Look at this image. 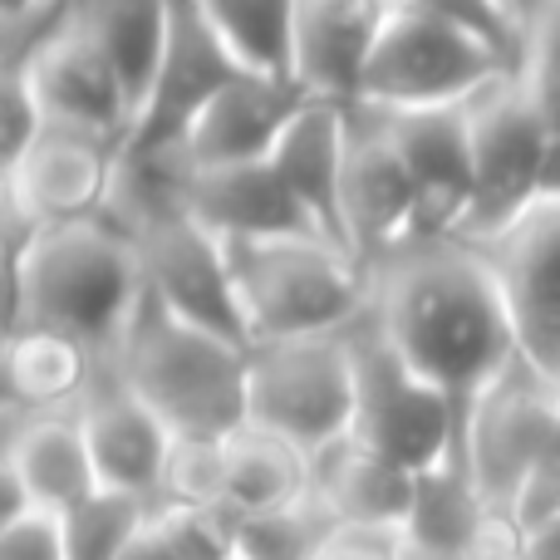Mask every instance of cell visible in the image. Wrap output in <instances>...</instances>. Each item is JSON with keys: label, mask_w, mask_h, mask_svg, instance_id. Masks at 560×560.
I'll use <instances>...</instances> for the list:
<instances>
[{"label": "cell", "mask_w": 560, "mask_h": 560, "mask_svg": "<svg viewBox=\"0 0 560 560\" xmlns=\"http://www.w3.org/2000/svg\"><path fill=\"white\" fill-rule=\"evenodd\" d=\"M10 276V325H45L89 345L98 359L124 349L148 305L133 232L118 217L45 226Z\"/></svg>", "instance_id": "2"}, {"label": "cell", "mask_w": 560, "mask_h": 560, "mask_svg": "<svg viewBox=\"0 0 560 560\" xmlns=\"http://www.w3.org/2000/svg\"><path fill=\"white\" fill-rule=\"evenodd\" d=\"M167 167V163H163ZM173 192L207 232L222 242H280V236H325L315 217L300 207L290 183L276 173V163H242V167H167ZM329 242V236H325Z\"/></svg>", "instance_id": "16"}, {"label": "cell", "mask_w": 560, "mask_h": 560, "mask_svg": "<svg viewBox=\"0 0 560 560\" xmlns=\"http://www.w3.org/2000/svg\"><path fill=\"white\" fill-rule=\"evenodd\" d=\"M310 104V94L295 79H266L246 74L226 89L222 98L207 104V114L187 128L183 148L167 167H242V163H266L276 153L280 133L290 118Z\"/></svg>", "instance_id": "17"}, {"label": "cell", "mask_w": 560, "mask_h": 560, "mask_svg": "<svg viewBox=\"0 0 560 560\" xmlns=\"http://www.w3.org/2000/svg\"><path fill=\"white\" fill-rule=\"evenodd\" d=\"M325 560H398V536H364V532H339Z\"/></svg>", "instance_id": "37"}, {"label": "cell", "mask_w": 560, "mask_h": 560, "mask_svg": "<svg viewBox=\"0 0 560 560\" xmlns=\"http://www.w3.org/2000/svg\"><path fill=\"white\" fill-rule=\"evenodd\" d=\"M560 423V388H551L541 374L522 364L506 369L463 418V467L482 502L492 506L502 522H512L516 502H522L526 482H532L536 463H541L546 443H551Z\"/></svg>", "instance_id": "10"}, {"label": "cell", "mask_w": 560, "mask_h": 560, "mask_svg": "<svg viewBox=\"0 0 560 560\" xmlns=\"http://www.w3.org/2000/svg\"><path fill=\"white\" fill-rule=\"evenodd\" d=\"M482 256L512 310L522 364L560 388V202H536Z\"/></svg>", "instance_id": "12"}, {"label": "cell", "mask_w": 560, "mask_h": 560, "mask_svg": "<svg viewBox=\"0 0 560 560\" xmlns=\"http://www.w3.org/2000/svg\"><path fill=\"white\" fill-rule=\"evenodd\" d=\"M79 423H84L89 453H94L98 487L143 497V502L158 506L163 472H167V457H173L177 438H173V428L128 388V378L118 374L114 359H104L94 388H89L84 404H79Z\"/></svg>", "instance_id": "15"}, {"label": "cell", "mask_w": 560, "mask_h": 560, "mask_svg": "<svg viewBox=\"0 0 560 560\" xmlns=\"http://www.w3.org/2000/svg\"><path fill=\"white\" fill-rule=\"evenodd\" d=\"M59 522H65L69 560H124L128 546H133L138 536L148 532V522H153V502L98 487V492L84 497L79 506L59 512Z\"/></svg>", "instance_id": "28"}, {"label": "cell", "mask_w": 560, "mask_h": 560, "mask_svg": "<svg viewBox=\"0 0 560 560\" xmlns=\"http://www.w3.org/2000/svg\"><path fill=\"white\" fill-rule=\"evenodd\" d=\"M114 364L173 438H232L252 423V349L187 325L153 300Z\"/></svg>", "instance_id": "3"}, {"label": "cell", "mask_w": 560, "mask_h": 560, "mask_svg": "<svg viewBox=\"0 0 560 560\" xmlns=\"http://www.w3.org/2000/svg\"><path fill=\"white\" fill-rule=\"evenodd\" d=\"M217 35L252 74L295 79V15L300 0H197Z\"/></svg>", "instance_id": "26"}, {"label": "cell", "mask_w": 560, "mask_h": 560, "mask_svg": "<svg viewBox=\"0 0 560 560\" xmlns=\"http://www.w3.org/2000/svg\"><path fill=\"white\" fill-rule=\"evenodd\" d=\"M388 15H394V0H300L295 84L310 98L359 108V89H364Z\"/></svg>", "instance_id": "19"}, {"label": "cell", "mask_w": 560, "mask_h": 560, "mask_svg": "<svg viewBox=\"0 0 560 560\" xmlns=\"http://www.w3.org/2000/svg\"><path fill=\"white\" fill-rule=\"evenodd\" d=\"M45 108H39L35 89L20 69H0V138H5V167H15L30 153L39 133H45Z\"/></svg>", "instance_id": "32"}, {"label": "cell", "mask_w": 560, "mask_h": 560, "mask_svg": "<svg viewBox=\"0 0 560 560\" xmlns=\"http://www.w3.org/2000/svg\"><path fill=\"white\" fill-rule=\"evenodd\" d=\"M345 526L315 492L295 506L236 516V560H325Z\"/></svg>", "instance_id": "27"}, {"label": "cell", "mask_w": 560, "mask_h": 560, "mask_svg": "<svg viewBox=\"0 0 560 560\" xmlns=\"http://www.w3.org/2000/svg\"><path fill=\"white\" fill-rule=\"evenodd\" d=\"M354 374H359V408L354 438L374 453L404 463L408 472H433L463 453V408L428 384L404 354L384 339L374 315H364L354 329Z\"/></svg>", "instance_id": "6"}, {"label": "cell", "mask_w": 560, "mask_h": 560, "mask_svg": "<svg viewBox=\"0 0 560 560\" xmlns=\"http://www.w3.org/2000/svg\"><path fill=\"white\" fill-rule=\"evenodd\" d=\"M516 74H522L526 98H532V108L541 114L546 133L560 138V69H551V65H522Z\"/></svg>", "instance_id": "36"}, {"label": "cell", "mask_w": 560, "mask_h": 560, "mask_svg": "<svg viewBox=\"0 0 560 560\" xmlns=\"http://www.w3.org/2000/svg\"><path fill=\"white\" fill-rule=\"evenodd\" d=\"M246 74H252V69L217 35L207 10L197 5V0H173V25H167L163 59H158L153 89H148L143 108H138V118H133L124 158L128 163H143V167L173 163L187 128L207 114V104L222 98L226 89Z\"/></svg>", "instance_id": "9"}, {"label": "cell", "mask_w": 560, "mask_h": 560, "mask_svg": "<svg viewBox=\"0 0 560 560\" xmlns=\"http://www.w3.org/2000/svg\"><path fill=\"white\" fill-rule=\"evenodd\" d=\"M369 315L384 339L457 408L477 404L516 364L506 295L477 246L438 236L413 242L369 271Z\"/></svg>", "instance_id": "1"}, {"label": "cell", "mask_w": 560, "mask_h": 560, "mask_svg": "<svg viewBox=\"0 0 560 560\" xmlns=\"http://www.w3.org/2000/svg\"><path fill=\"white\" fill-rule=\"evenodd\" d=\"M0 560H69L59 512H45V506H39V512L0 526Z\"/></svg>", "instance_id": "34"}, {"label": "cell", "mask_w": 560, "mask_h": 560, "mask_svg": "<svg viewBox=\"0 0 560 560\" xmlns=\"http://www.w3.org/2000/svg\"><path fill=\"white\" fill-rule=\"evenodd\" d=\"M124 560H177V556H173V546L163 541V532H158V526L148 522V532L138 536L133 546H128V556H124Z\"/></svg>", "instance_id": "38"}, {"label": "cell", "mask_w": 560, "mask_h": 560, "mask_svg": "<svg viewBox=\"0 0 560 560\" xmlns=\"http://www.w3.org/2000/svg\"><path fill=\"white\" fill-rule=\"evenodd\" d=\"M310 492L335 512L345 532L404 536L418 502V472H408L404 463L374 453L349 433L310 457Z\"/></svg>", "instance_id": "20"}, {"label": "cell", "mask_w": 560, "mask_h": 560, "mask_svg": "<svg viewBox=\"0 0 560 560\" xmlns=\"http://www.w3.org/2000/svg\"><path fill=\"white\" fill-rule=\"evenodd\" d=\"M226 438H177L163 472L158 506H192V512H226Z\"/></svg>", "instance_id": "30"}, {"label": "cell", "mask_w": 560, "mask_h": 560, "mask_svg": "<svg viewBox=\"0 0 560 560\" xmlns=\"http://www.w3.org/2000/svg\"><path fill=\"white\" fill-rule=\"evenodd\" d=\"M394 5L438 20V25L463 30V35L482 39L497 59H506L512 69H522V59H526V10H522V0H394Z\"/></svg>", "instance_id": "29"}, {"label": "cell", "mask_w": 560, "mask_h": 560, "mask_svg": "<svg viewBox=\"0 0 560 560\" xmlns=\"http://www.w3.org/2000/svg\"><path fill=\"white\" fill-rule=\"evenodd\" d=\"M345 242L364 271L384 266L404 246L423 242V197L404 158L384 138L369 108H354L345 158Z\"/></svg>", "instance_id": "13"}, {"label": "cell", "mask_w": 560, "mask_h": 560, "mask_svg": "<svg viewBox=\"0 0 560 560\" xmlns=\"http://www.w3.org/2000/svg\"><path fill=\"white\" fill-rule=\"evenodd\" d=\"M354 339L310 335L252 345V423L295 443L305 457L354 433Z\"/></svg>", "instance_id": "5"}, {"label": "cell", "mask_w": 560, "mask_h": 560, "mask_svg": "<svg viewBox=\"0 0 560 560\" xmlns=\"http://www.w3.org/2000/svg\"><path fill=\"white\" fill-rule=\"evenodd\" d=\"M104 359L89 345L45 325H10L5 398L15 413H79Z\"/></svg>", "instance_id": "23"}, {"label": "cell", "mask_w": 560, "mask_h": 560, "mask_svg": "<svg viewBox=\"0 0 560 560\" xmlns=\"http://www.w3.org/2000/svg\"><path fill=\"white\" fill-rule=\"evenodd\" d=\"M512 526L516 536H536V532H551V526H560V423L551 433V443H546L541 463H536L532 482H526L522 502H516L512 512Z\"/></svg>", "instance_id": "33"}, {"label": "cell", "mask_w": 560, "mask_h": 560, "mask_svg": "<svg viewBox=\"0 0 560 560\" xmlns=\"http://www.w3.org/2000/svg\"><path fill=\"white\" fill-rule=\"evenodd\" d=\"M5 467H15L45 512H69L98 492V467L79 413H15L10 408Z\"/></svg>", "instance_id": "22"}, {"label": "cell", "mask_w": 560, "mask_h": 560, "mask_svg": "<svg viewBox=\"0 0 560 560\" xmlns=\"http://www.w3.org/2000/svg\"><path fill=\"white\" fill-rule=\"evenodd\" d=\"M423 197V242L457 236L472 207V114L453 108H369Z\"/></svg>", "instance_id": "14"}, {"label": "cell", "mask_w": 560, "mask_h": 560, "mask_svg": "<svg viewBox=\"0 0 560 560\" xmlns=\"http://www.w3.org/2000/svg\"><path fill=\"white\" fill-rule=\"evenodd\" d=\"M153 526L177 560H236V516L192 512V506H153Z\"/></svg>", "instance_id": "31"}, {"label": "cell", "mask_w": 560, "mask_h": 560, "mask_svg": "<svg viewBox=\"0 0 560 560\" xmlns=\"http://www.w3.org/2000/svg\"><path fill=\"white\" fill-rule=\"evenodd\" d=\"M20 5H30V0H0V10H20Z\"/></svg>", "instance_id": "40"}, {"label": "cell", "mask_w": 560, "mask_h": 560, "mask_svg": "<svg viewBox=\"0 0 560 560\" xmlns=\"http://www.w3.org/2000/svg\"><path fill=\"white\" fill-rule=\"evenodd\" d=\"M74 20L84 25V35L104 49V59L114 65L118 84L128 94V108H143L148 89H153L158 59L167 45V25H173V0H79Z\"/></svg>", "instance_id": "24"}, {"label": "cell", "mask_w": 560, "mask_h": 560, "mask_svg": "<svg viewBox=\"0 0 560 560\" xmlns=\"http://www.w3.org/2000/svg\"><path fill=\"white\" fill-rule=\"evenodd\" d=\"M516 74L506 59H497L482 39L463 35L453 25H438L428 15L398 10L388 15L378 49L369 59L359 108H453L472 104L487 84Z\"/></svg>", "instance_id": "8"}, {"label": "cell", "mask_w": 560, "mask_h": 560, "mask_svg": "<svg viewBox=\"0 0 560 560\" xmlns=\"http://www.w3.org/2000/svg\"><path fill=\"white\" fill-rule=\"evenodd\" d=\"M226 252H232L252 345L345 335L369 315L374 280L345 246L325 242V236L226 242Z\"/></svg>", "instance_id": "4"}, {"label": "cell", "mask_w": 560, "mask_h": 560, "mask_svg": "<svg viewBox=\"0 0 560 560\" xmlns=\"http://www.w3.org/2000/svg\"><path fill=\"white\" fill-rule=\"evenodd\" d=\"M124 183V138L74 124H45L15 167H5V192L20 197L45 226L114 217Z\"/></svg>", "instance_id": "11"}, {"label": "cell", "mask_w": 560, "mask_h": 560, "mask_svg": "<svg viewBox=\"0 0 560 560\" xmlns=\"http://www.w3.org/2000/svg\"><path fill=\"white\" fill-rule=\"evenodd\" d=\"M526 59L560 69V0H526Z\"/></svg>", "instance_id": "35"}, {"label": "cell", "mask_w": 560, "mask_h": 560, "mask_svg": "<svg viewBox=\"0 0 560 560\" xmlns=\"http://www.w3.org/2000/svg\"><path fill=\"white\" fill-rule=\"evenodd\" d=\"M30 79L39 108L49 124H74V128H94V133L124 138L133 133V108L128 94L118 84L114 65L104 59V49L84 35L79 20H69L49 45H39L25 65H15Z\"/></svg>", "instance_id": "18"}, {"label": "cell", "mask_w": 560, "mask_h": 560, "mask_svg": "<svg viewBox=\"0 0 560 560\" xmlns=\"http://www.w3.org/2000/svg\"><path fill=\"white\" fill-rule=\"evenodd\" d=\"M467 114H472V207L453 242L482 252L541 202L551 133L526 98L522 74H502L497 84H487L467 104Z\"/></svg>", "instance_id": "7"}, {"label": "cell", "mask_w": 560, "mask_h": 560, "mask_svg": "<svg viewBox=\"0 0 560 560\" xmlns=\"http://www.w3.org/2000/svg\"><path fill=\"white\" fill-rule=\"evenodd\" d=\"M226 463H232V482H226L232 516L280 512V506H295L310 497V457L256 423L226 438Z\"/></svg>", "instance_id": "25"}, {"label": "cell", "mask_w": 560, "mask_h": 560, "mask_svg": "<svg viewBox=\"0 0 560 560\" xmlns=\"http://www.w3.org/2000/svg\"><path fill=\"white\" fill-rule=\"evenodd\" d=\"M349 124L354 108L349 104H329V98H310L290 128L280 133L271 163L276 173L290 183V192L300 197L315 226L329 236L335 246H345V158H349Z\"/></svg>", "instance_id": "21"}, {"label": "cell", "mask_w": 560, "mask_h": 560, "mask_svg": "<svg viewBox=\"0 0 560 560\" xmlns=\"http://www.w3.org/2000/svg\"><path fill=\"white\" fill-rule=\"evenodd\" d=\"M541 202H560V138H551V148H546V167H541Z\"/></svg>", "instance_id": "39"}]
</instances>
